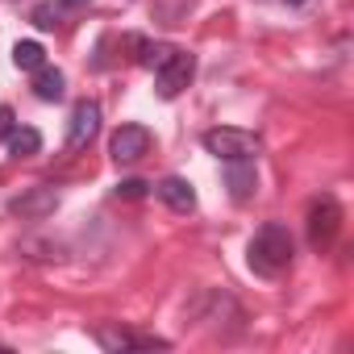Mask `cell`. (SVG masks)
Segmentation results:
<instances>
[{
    "label": "cell",
    "mask_w": 354,
    "mask_h": 354,
    "mask_svg": "<svg viewBox=\"0 0 354 354\" xmlns=\"http://www.w3.org/2000/svg\"><path fill=\"white\" fill-rule=\"evenodd\" d=\"M292 263V234L279 221H267L254 238H250V267L259 275H279Z\"/></svg>",
    "instance_id": "obj_1"
},
{
    "label": "cell",
    "mask_w": 354,
    "mask_h": 354,
    "mask_svg": "<svg viewBox=\"0 0 354 354\" xmlns=\"http://www.w3.org/2000/svg\"><path fill=\"white\" fill-rule=\"evenodd\" d=\"M146 192H150L146 180H121V184H117V196H125V201H142Z\"/></svg>",
    "instance_id": "obj_14"
},
{
    "label": "cell",
    "mask_w": 354,
    "mask_h": 354,
    "mask_svg": "<svg viewBox=\"0 0 354 354\" xmlns=\"http://www.w3.org/2000/svg\"><path fill=\"white\" fill-rule=\"evenodd\" d=\"M59 209V192L55 188H30L26 196H17V201H9V213L13 217H21V221H42V217H50Z\"/></svg>",
    "instance_id": "obj_7"
},
{
    "label": "cell",
    "mask_w": 354,
    "mask_h": 354,
    "mask_svg": "<svg viewBox=\"0 0 354 354\" xmlns=\"http://www.w3.org/2000/svg\"><path fill=\"white\" fill-rule=\"evenodd\" d=\"M146 150H150V129H146V125H121V129L109 138V154H113L117 162H138Z\"/></svg>",
    "instance_id": "obj_6"
},
{
    "label": "cell",
    "mask_w": 354,
    "mask_h": 354,
    "mask_svg": "<svg viewBox=\"0 0 354 354\" xmlns=\"http://www.w3.org/2000/svg\"><path fill=\"white\" fill-rule=\"evenodd\" d=\"M154 192H158V201H162L167 209H175V213H192V209H196V192H192L188 180H180V175H167Z\"/></svg>",
    "instance_id": "obj_8"
},
{
    "label": "cell",
    "mask_w": 354,
    "mask_h": 354,
    "mask_svg": "<svg viewBox=\"0 0 354 354\" xmlns=\"http://www.w3.org/2000/svg\"><path fill=\"white\" fill-rule=\"evenodd\" d=\"M9 150H13V158H34L38 150H42V133L34 129V125H13V133H9Z\"/></svg>",
    "instance_id": "obj_11"
},
{
    "label": "cell",
    "mask_w": 354,
    "mask_h": 354,
    "mask_svg": "<svg viewBox=\"0 0 354 354\" xmlns=\"http://www.w3.org/2000/svg\"><path fill=\"white\" fill-rule=\"evenodd\" d=\"M205 150H209V154H217V158H225V162H234V158H259L263 138H259L254 129L217 125V129H209V133H205Z\"/></svg>",
    "instance_id": "obj_2"
},
{
    "label": "cell",
    "mask_w": 354,
    "mask_h": 354,
    "mask_svg": "<svg viewBox=\"0 0 354 354\" xmlns=\"http://www.w3.org/2000/svg\"><path fill=\"white\" fill-rule=\"evenodd\" d=\"M59 5H67V9H88L92 0H59Z\"/></svg>",
    "instance_id": "obj_17"
},
{
    "label": "cell",
    "mask_w": 354,
    "mask_h": 354,
    "mask_svg": "<svg viewBox=\"0 0 354 354\" xmlns=\"http://www.w3.org/2000/svg\"><path fill=\"white\" fill-rule=\"evenodd\" d=\"M13 63H17L21 71H38V67L46 63L42 42H34V38H30V42H17V46H13Z\"/></svg>",
    "instance_id": "obj_12"
},
{
    "label": "cell",
    "mask_w": 354,
    "mask_h": 354,
    "mask_svg": "<svg viewBox=\"0 0 354 354\" xmlns=\"http://www.w3.org/2000/svg\"><path fill=\"white\" fill-rule=\"evenodd\" d=\"M138 50H142V55H138V63H142V67H150V71H158V67L171 59V50H175V46H167V42H154V46H150V42H138Z\"/></svg>",
    "instance_id": "obj_13"
},
{
    "label": "cell",
    "mask_w": 354,
    "mask_h": 354,
    "mask_svg": "<svg viewBox=\"0 0 354 354\" xmlns=\"http://www.w3.org/2000/svg\"><path fill=\"white\" fill-rule=\"evenodd\" d=\"M34 26H38V30H55V26H59L55 5H38V9H34Z\"/></svg>",
    "instance_id": "obj_15"
},
{
    "label": "cell",
    "mask_w": 354,
    "mask_h": 354,
    "mask_svg": "<svg viewBox=\"0 0 354 354\" xmlns=\"http://www.w3.org/2000/svg\"><path fill=\"white\" fill-rule=\"evenodd\" d=\"M225 184H230L234 201H250V196H254V184H259L254 158H234V162L225 167Z\"/></svg>",
    "instance_id": "obj_9"
},
{
    "label": "cell",
    "mask_w": 354,
    "mask_h": 354,
    "mask_svg": "<svg viewBox=\"0 0 354 354\" xmlns=\"http://www.w3.org/2000/svg\"><path fill=\"white\" fill-rule=\"evenodd\" d=\"M288 5H304V0H288Z\"/></svg>",
    "instance_id": "obj_18"
},
{
    "label": "cell",
    "mask_w": 354,
    "mask_h": 354,
    "mask_svg": "<svg viewBox=\"0 0 354 354\" xmlns=\"http://www.w3.org/2000/svg\"><path fill=\"white\" fill-rule=\"evenodd\" d=\"M192 75H196V59L188 55V50H171V59L158 67V75H154V88H158V96L162 100H175L188 84H192Z\"/></svg>",
    "instance_id": "obj_3"
},
{
    "label": "cell",
    "mask_w": 354,
    "mask_h": 354,
    "mask_svg": "<svg viewBox=\"0 0 354 354\" xmlns=\"http://www.w3.org/2000/svg\"><path fill=\"white\" fill-rule=\"evenodd\" d=\"M96 129H100V104H96V100H80V104L71 109V121H67V146H71V150L88 146V142L96 138Z\"/></svg>",
    "instance_id": "obj_5"
},
{
    "label": "cell",
    "mask_w": 354,
    "mask_h": 354,
    "mask_svg": "<svg viewBox=\"0 0 354 354\" xmlns=\"http://www.w3.org/2000/svg\"><path fill=\"white\" fill-rule=\"evenodd\" d=\"M9 133H13V109L0 104V142H9Z\"/></svg>",
    "instance_id": "obj_16"
},
{
    "label": "cell",
    "mask_w": 354,
    "mask_h": 354,
    "mask_svg": "<svg viewBox=\"0 0 354 354\" xmlns=\"http://www.w3.org/2000/svg\"><path fill=\"white\" fill-rule=\"evenodd\" d=\"M63 92H67L63 71H59V67H50V63H42V67L34 71V96H38V100H46V104H55V100H63Z\"/></svg>",
    "instance_id": "obj_10"
},
{
    "label": "cell",
    "mask_w": 354,
    "mask_h": 354,
    "mask_svg": "<svg viewBox=\"0 0 354 354\" xmlns=\"http://www.w3.org/2000/svg\"><path fill=\"white\" fill-rule=\"evenodd\" d=\"M337 230H342V205H337L333 196H321V201L308 209V242H313V246H329Z\"/></svg>",
    "instance_id": "obj_4"
}]
</instances>
